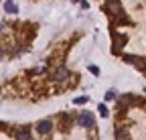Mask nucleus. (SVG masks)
<instances>
[{
	"label": "nucleus",
	"instance_id": "39448f33",
	"mask_svg": "<svg viewBox=\"0 0 146 140\" xmlns=\"http://www.w3.org/2000/svg\"><path fill=\"white\" fill-rule=\"evenodd\" d=\"M53 130V122L51 120H41L39 124H36V132L39 134H49Z\"/></svg>",
	"mask_w": 146,
	"mask_h": 140
},
{
	"label": "nucleus",
	"instance_id": "1a4fd4ad",
	"mask_svg": "<svg viewBox=\"0 0 146 140\" xmlns=\"http://www.w3.org/2000/svg\"><path fill=\"white\" fill-rule=\"evenodd\" d=\"M4 10H6L8 14H16V12H18V6L12 2V0H6V2H4Z\"/></svg>",
	"mask_w": 146,
	"mask_h": 140
},
{
	"label": "nucleus",
	"instance_id": "2eb2a0df",
	"mask_svg": "<svg viewBox=\"0 0 146 140\" xmlns=\"http://www.w3.org/2000/svg\"><path fill=\"white\" fill-rule=\"evenodd\" d=\"M2 29H4V27H2V25H0V33H2Z\"/></svg>",
	"mask_w": 146,
	"mask_h": 140
},
{
	"label": "nucleus",
	"instance_id": "9b49d317",
	"mask_svg": "<svg viewBox=\"0 0 146 140\" xmlns=\"http://www.w3.org/2000/svg\"><path fill=\"white\" fill-rule=\"evenodd\" d=\"M73 104H75V106H81V104H87V98L83 96V98H75L73 100Z\"/></svg>",
	"mask_w": 146,
	"mask_h": 140
},
{
	"label": "nucleus",
	"instance_id": "7ed1b4c3",
	"mask_svg": "<svg viewBox=\"0 0 146 140\" xmlns=\"http://www.w3.org/2000/svg\"><path fill=\"white\" fill-rule=\"evenodd\" d=\"M77 122H79V126H83V128H94L96 126V118H94V114H89V112L79 114Z\"/></svg>",
	"mask_w": 146,
	"mask_h": 140
},
{
	"label": "nucleus",
	"instance_id": "f257e3e1",
	"mask_svg": "<svg viewBox=\"0 0 146 140\" xmlns=\"http://www.w3.org/2000/svg\"><path fill=\"white\" fill-rule=\"evenodd\" d=\"M106 10L112 16H116V19H122V16H124V8L120 4V0H108V2H106Z\"/></svg>",
	"mask_w": 146,
	"mask_h": 140
},
{
	"label": "nucleus",
	"instance_id": "4468645a",
	"mask_svg": "<svg viewBox=\"0 0 146 140\" xmlns=\"http://www.w3.org/2000/svg\"><path fill=\"white\" fill-rule=\"evenodd\" d=\"M89 71H91V73H94V75H100V69H98L96 65H89Z\"/></svg>",
	"mask_w": 146,
	"mask_h": 140
},
{
	"label": "nucleus",
	"instance_id": "423d86ee",
	"mask_svg": "<svg viewBox=\"0 0 146 140\" xmlns=\"http://www.w3.org/2000/svg\"><path fill=\"white\" fill-rule=\"evenodd\" d=\"M69 77V71L65 67H59L57 71H55V81H63V79H67Z\"/></svg>",
	"mask_w": 146,
	"mask_h": 140
},
{
	"label": "nucleus",
	"instance_id": "f8f14e48",
	"mask_svg": "<svg viewBox=\"0 0 146 140\" xmlns=\"http://www.w3.org/2000/svg\"><path fill=\"white\" fill-rule=\"evenodd\" d=\"M98 110H100V114H102V116H104V118H108V114H110V112H108V108H106V106H104V104H102V106H100V108H98Z\"/></svg>",
	"mask_w": 146,
	"mask_h": 140
},
{
	"label": "nucleus",
	"instance_id": "20e7f679",
	"mask_svg": "<svg viewBox=\"0 0 146 140\" xmlns=\"http://www.w3.org/2000/svg\"><path fill=\"white\" fill-rule=\"evenodd\" d=\"M112 39H114V47H112V51H114V53H120L122 47H124L126 41H128V37H126V35H120V33H114V35H112Z\"/></svg>",
	"mask_w": 146,
	"mask_h": 140
},
{
	"label": "nucleus",
	"instance_id": "6e6552de",
	"mask_svg": "<svg viewBox=\"0 0 146 140\" xmlns=\"http://www.w3.org/2000/svg\"><path fill=\"white\" fill-rule=\"evenodd\" d=\"M16 140H31V130L29 128H21L16 132Z\"/></svg>",
	"mask_w": 146,
	"mask_h": 140
},
{
	"label": "nucleus",
	"instance_id": "ddd939ff",
	"mask_svg": "<svg viewBox=\"0 0 146 140\" xmlns=\"http://www.w3.org/2000/svg\"><path fill=\"white\" fill-rule=\"evenodd\" d=\"M116 94H118V92H114V90H110V92L106 94V100H116Z\"/></svg>",
	"mask_w": 146,
	"mask_h": 140
},
{
	"label": "nucleus",
	"instance_id": "9d476101",
	"mask_svg": "<svg viewBox=\"0 0 146 140\" xmlns=\"http://www.w3.org/2000/svg\"><path fill=\"white\" fill-rule=\"evenodd\" d=\"M61 124H63L61 128H63V130H67V128H69V124H71V118H65V116H61Z\"/></svg>",
	"mask_w": 146,
	"mask_h": 140
},
{
	"label": "nucleus",
	"instance_id": "0eeeda50",
	"mask_svg": "<svg viewBox=\"0 0 146 140\" xmlns=\"http://www.w3.org/2000/svg\"><path fill=\"white\" fill-rule=\"evenodd\" d=\"M116 140H128V128L118 126L116 128Z\"/></svg>",
	"mask_w": 146,
	"mask_h": 140
},
{
	"label": "nucleus",
	"instance_id": "f03ea898",
	"mask_svg": "<svg viewBox=\"0 0 146 140\" xmlns=\"http://www.w3.org/2000/svg\"><path fill=\"white\" fill-rule=\"evenodd\" d=\"M124 61L130 63V65H134V67H138L140 71H146V59H142L138 55H124Z\"/></svg>",
	"mask_w": 146,
	"mask_h": 140
},
{
	"label": "nucleus",
	"instance_id": "dca6fc26",
	"mask_svg": "<svg viewBox=\"0 0 146 140\" xmlns=\"http://www.w3.org/2000/svg\"><path fill=\"white\" fill-rule=\"evenodd\" d=\"M0 57H2V49H0Z\"/></svg>",
	"mask_w": 146,
	"mask_h": 140
}]
</instances>
